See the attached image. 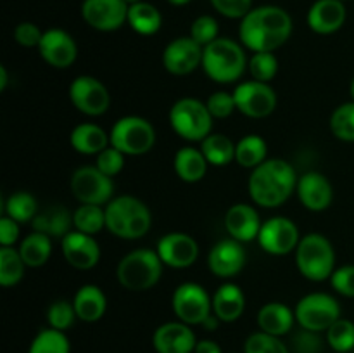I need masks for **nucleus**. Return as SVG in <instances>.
<instances>
[{
	"instance_id": "nucleus-53",
	"label": "nucleus",
	"mask_w": 354,
	"mask_h": 353,
	"mask_svg": "<svg viewBox=\"0 0 354 353\" xmlns=\"http://www.w3.org/2000/svg\"><path fill=\"white\" fill-rule=\"evenodd\" d=\"M220 322H221V320H220V318L216 317V315L211 314L209 317H207L206 320L203 322V327L206 329V331H216L218 325H220Z\"/></svg>"
},
{
	"instance_id": "nucleus-39",
	"label": "nucleus",
	"mask_w": 354,
	"mask_h": 353,
	"mask_svg": "<svg viewBox=\"0 0 354 353\" xmlns=\"http://www.w3.org/2000/svg\"><path fill=\"white\" fill-rule=\"evenodd\" d=\"M325 338L335 353H349L354 350V322L339 318L327 329Z\"/></svg>"
},
{
	"instance_id": "nucleus-5",
	"label": "nucleus",
	"mask_w": 354,
	"mask_h": 353,
	"mask_svg": "<svg viewBox=\"0 0 354 353\" xmlns=\"http://www.w3.org/2000/svg\"><path fill=\"white\" fill-rule=\"evenodd\" d=\"M162 260L152 249H133L118 263V282L128 291L142 293L159 282L162 275Z\"/></svg>"
},
{
	"instance_id": "nucleus-14",
	"label": "nucleus",
	"mask_w": 354,
	"mask_h": 353,
	"mask_svg": "<svg viewBox=\"0 0 354 353\" xmlns=\"http://www.w3.org/2000/svg\"><path fill=\"white\" fill-rule=\"evenodd\" d=\"M299 241V228L287 217H273L263 221L258 235V242L263 251L273 256L289 255L297 248Z\"/></svg>"
},
{
	"instance_id": "nucleus-56",
	"label": "nucleus",
	"mask_w": 354,
	"mask_h": 353,
	"mask_svg": "<svg viewBox=\"0 0 354 353\" xmlns=\"http://www.w3.org/2000/svg\"><path fill=\"white\" fill-rule=\"evenodd\" d=\"M124 2L128 3V6H133V3H138V2H144V0H124Z\"/></svg>"
},
{
	"instance_id": "nucleus-23",
	"label": "nucleus",
	"mask_w": 354,
	"mask_h": 353,
	"mask_svg": "<svg viewBox=\"0 0 354 353\" xmlns=\"http://www.w3.org/2000/svg\"><path fill=\"white\" fill-rule=\"evenodd\" d=\"M261 227V218L251 204H234L232 208H228L227 215H225V228L230 237L239 242H249L258 239Z\"/></svg>"
},
{
	"instance_id": "nucleus-58",
	"label": "nucleus",
	"mask_w": 354,
	"mask_h": 353,
	"mask_svg": "<svg viewBox=\"0 0 354 353\" xmlns=\"http://www.w3.org/2000/svg\"><path fill=\"white\" fill-rule=\"evenodd\" d=\"M341 2H346V0H341Z\"/></svg>"
},
{
	"instance_id": "nucleus-17",
	"label": "nucleus",
	"mask_w": 354,
	"mask_h": 353,
	"mask_svg": "<svg viewBox=\"0 0 354 353\" xmlns=\"http://www.w3.org/2000/svg\"><path fill=\"white\" fill-rule=\"evenodd\" d=\"M158 255L171 269H189L199 258V244L185 232H171L159 239Z\"/></svg>"
},
{
	"instance_id": "nucleus-45",
	"label": "nucleus",
	"mask_w": 354,
	"mask_h": 353,
	"mask_svg": "<svg viewBox=\"0 0 354 353\" xmlns=\"http://www.w3.org/2000/svg\"><path fill=\"white\" fill-rule=\"evenodd\" d=\"M207 109H209L211 116L216 118V120H223V118H228L237 106H235L234 93L223 92V90H218V92L211 93L209 99L206 102Z\"/></svg>"
},
{
	"instance_id": "nucleus-38",
	"label": "nucleus",
	"mask_w": 354,
	"mask_h": 353,
	"mask_svg": "<svg viewBox=\"0 0 354 353\" xmlns=\"http://www.w3.org/2000/svg\"><path fill=\"white\" fill-rule=\"evenodd\" d=\"M6 215L17 224L33 221L38 215V203L30 192H16L6 201Z\"/></svg>"
},
{
	"instance_id": "nucleus-44",
	"label": "nucleus",
	"mask_w": 354,
	"mask_h": 353,
	"mask_svg": "<svg viewBox=\"0 0 354 353\" xmlns=\"http://www.w3.org/2000/svg\"><path fill=\"white\" fill-rule=\"evenodd\" d=\"M218 33H220L218 21L214 19L213 16H207V14L197 17L192 23V26H190V37H192L197 44L203 45V47H206L211 42L220 38Z\"/></svg>"
},
{
	"instance_id": "nucleus-34",
	"label": "nucleus",
	"mask_w": 354,
	"mask_h": 353,
	"mask_svg": "<svg viewBox=\"0 0 354 353\" xmlns=\"http://www.w3.org/2000/svg\"><path fill=\"white\" fill-rule=\"evenodd\" d=\"M201 151L213 166H227L235 159V144L223 134H211L201 142Z\"/></svg>"
},
{
	"instance_id": "nucleus-26",
	"label": "nucleus",
	"mask_w": 354,
	"mask_h": 353,
	"mask_svg": "<svg viewBox=\"0 0 354 353\" xmlns=\"http://www.w3.org/2000/svg\"><path fill=\"white\" fill-rule=\"evenodd\" d=\"M245 310V296L244 291L237 284L227 282L216 289L213 294V314L221 322L239 320Z\"/></svg>"
},
{
	"instance_id": "nucleus-47",
	"label": "nucleus",
	"mask_w": 354,
	"mask_h": 353,
	"mask_svg": "<svg viewBox=\"0 0 354 353\" xmlns=\"http://www.w3.org/2000/svg\"><path fill=\"white\" fill-rule=\"evenodd\" d=\"M211 6L228 19H242L252 9V0H211Z\"/></svg>"
},
{
	"instance_id": "nucleus-59",
	"label": "nucleus",
	"mask_w": 354,
	"mask_h": 353,
	"mask_svg": "<svg viewBox=\"0 0 354 353\" xmlns=\"http://www.w3.org/2000/svg\"><path fill=\"white\" fill-rule=\"evenodd\" d=\"M334 353H335V352H334Z\"/></svg>"
},
{
	"instance_id": "nucleus-9",
	"label": "nucleus",
	"mask_w": 354,
	"mask_h": 353,
	"mask_svg": "<svg viewBox=\"0 0 354 353\" xmlns=\"http://www.w3.org/2000/svg\"><path fill=\"white\" fill-rule=\"evenodd\" d=\"M294 314L303 329L327 332V329L341 318V305L327 293H311L297 301Z\"/></svg>"
},
{
	"instance_id": "nucleus-42",
	"label": "nucleus",
	"mask_w": 354,
	"mask_h": 353,
	"mask_svg": "<svg viewBox=\"0 0 354 353\" xmlns=\"http://www.w3.org/2000/svg\"><path fill=\"white\" fill-rule=\"evenodd\" d=\"M244 353H290L286 343L279 336L258 331L249 336L244 343Z\"/></svg>"
},
{
	"instance_id": "nucleus-6",
	"label": "nucleus",
	"mask_w": 354,
	"mask_h": 353,
	"mask_svg": "<svg viewBox=\"0 0 354 353\" xmlns=\"http://www.w3.org/2000/svg\"><path fill=\"white\" fill-rule=\"evenodd\" d=\"M296 265L301 275L313 282L330 279L335 270V249L325 235L311 232L296 248Z\"/></svg>"
},
{
	"instance_id": "nucleus-21",
	"label": "nucleus",
	"mask_w": 354,
	"mask_h": 353,
	"mask_svg": "<svg viewBox=\"0 0 354 353\" xmlns=\"http://www.w3.org/2000/svg\"><path fill=\"white\" fill-rule=\"evenodd\" d=\"M197 338L192 325L183 322H166L152 336V346L158 353H194Z\"/></svg>"
},
{
	"instance_id": "nucleus-29",
	"label": "nucleus",
	"mask_w": 354,
	"mask_h": 353,
	"mask_svg": "<svg viewBox=\"0 0 354 353\" xmlns=\"http://www.w3.org/2000/svg\"><path fill=\"white\" fill-rule=\"evenodd\" d=\"M69 142H71L73 149L80 154L97 156L104 149L109 147L111 137L99 125L82 123L73 128L71 135H69Z\"/></svg>"
},
{
	"instance_id": "nucleus-8",
	"label": "nucleus",
	"mask_w": 354,
	"mask_h": 353,
	"mask_svg": "<svg viewBox=\"0 0 354 353\" xmlns=\"http://www.w3.org/2000/svg\"><path fill=\"white\" fill-rule=\"evenodd\" d=\"M111 145L124 156L147 154L156 144V130L142 116H123L111 128Z\"/></svg>"
},
{
	"instance_id": "nucleus-52",
	"label": "nucleus",
	"mask_w": 354,
	"mask_h": 353,
	"mask_svg": "<svg viewBox=\"0 0 354 353\" xmlns=\"http://www.w3.org/2000/svg\"><path fill=\"white\" fill-rule=\"evenodd\" d=\"M194 353H223V352H221V346L218 345L216 341H213V339H201V341H197Z\"/></svg>"
},
{
	"instance_id": "nucleus-4",
	"label": "nucleus",
	"mask_w": 354,
	"mask_h": 353,
	"mask_svg": "<svg viewBox=\"0 0 354 353\" xmlns=\"http://www.w3.org/2000/svg\"><path fill=\"white\" fill-rule=\"evenodd\" d=\"M248 68L245 52L237 42L230 38H216L204 47L203 69L213 82H237Z\"/></svg>"
},
{
	"instance_id": "nucleus-16",
	"label": "nucleus",
	"mask_w": 354,
	"mask_h": 353,
	"mask_svg": "<svg viewBox=\"0 0 354 353\" xmlns=\"http://www.w3.org/2000/svg\"><path fill=\"white\" fill-rule=\"evenodd\" d=\"M124 0H83L82 17L97 31H116L128 21Z\"/></svg>"
},
{
	"instance_id": "nucleus-24",
	"label": "nucleus",
	"mask_w": 354,
	"mask_h": 353,
	"mask_svg": "<svg viewBox=\"0 0 354 353\" xmlns=\"http://www.w3.org/2000/svg\"><path fill=\"white\" fill-rule=\"evenodd\" d=\"M346 16L341 0H317L308 10V26L318 35H332L344 26Z\"/></svg>"
},
{
	"instance_id": "nucleus-19",
	"label": "nucleus",
	"mask_w": 354,
	"mask_h": 353,
	"mask_svg": "<svg viewBox=\"0 0 354 353\" xmlns=\"http://www.w3.org/2000/svg\"><path fill=\"white\" fill-rule=\"evenodd\" d=\"M245 262H248V255H245L244 246L232 237L218 241L207 256L209 270L221 279H232L239 275L244 270Z\"/></svg>"
},
{
	"instance_id": "nucleus-12",
	"label": "nucleus",
	"mask_w": 354,
	"mask_h": 353,
	"mask_svg": "<svg viewBox=\"0 0 354 353\" xmlns=\"http://www.w3.org/2000/svg\"><path fill=\"white\" fill-rule=\"evenodd\" d=\"M235 106L244 116L261 120L270 116L277 107V93L268 83L249 80L239 83L234 90Z\"/></svg>"
},
{
	"instance_id": "nucleus-20",
	"label": "nucleus",
	"mask_w": 354,
	"mask_h": 353,
	"mask_svg": "<svg viewBox=\"0 0 354 353\" xmlns=\"http://www.w3.org/2000/svg\"><path fill=\"white\" fill-rule=\"evenodd\" d=\"M62 256L66 262L78 270H90L100 262V246L93 235L71 230L61 242Z\"/></svg>"
},
{
	"instance_id": "nucleus-37",
	"label": "nucleus",
	"mask_w": 354,
	"mask_h": 353,
	"mask_svg": "<svg viewBox=\"0 0 354 353\" xmlns=\"http://www.w3.org/2000/svg\"><path fill=\"white\" fill-rule=\"evenodd\" d=\"M28 353H71V345L64 331L48 327L35 336Z\"/></svg>"
},
{
	"instance_id": "nucleus-48",
	"label": "nucleus",
	"mask_w": 354,
	"mask_h": 353,
	"mask_svg": "<svg viewBox=\"0 0 354 353\" xmlns=\"http://www.w3.org/2000/svg\"><path fill=\"white\" fill-rule=\"evenodd\" d=\"M330 284L342 296L354 298V265L335 269L330 277Z\"/></svg>"
},
{
	"instance_id": "nucleus-50",
	"label": "nucleus",
	"mask_w": 354,
	"mask_h": 353,
	"mask_svg": "<svg viewBox=\"0 0 354 353\" xmlns=\"http://www.w3.org/2000/svg\"><path fill=\"white\" fill-rule=\"evenodd\" d=\"M320 332L308 331L303 329L299 334L294 338V352L296 353H322L324 350V341H322Z\"/></svg>"
},
{
	"instance_id": "nucleus-43",
	"label": "nucleus",
	"mask_w": 354,
	"mask_h": 353,
	"mask_svg": "<svg viewBox=\"0 0 354 353\" xmlns=\"http://www.w3.org/2000/svg\"><path fill=\"white\" fill-rule=\"evenodd\" d=\"M76 310L73 301L68 300H57L48 307L47 310V320L48 325L52 329H57V331H68L73 324H75Z\"/></svg>"
},
{
	"instance_id": "nucleus-15",
	"label": "nucleus",
	"mask_w": 354,
	"mask_h": 353,
	"mask_svg": "<svg viewBox=\"0 0 354 353\" xmlns=\"http://www.w3.org/2000/svg\"><path fill=\"white\" fill-rule=\"evenodd\" d=\"M204 47L192 37H178L162 51V66L175 76H185L203 66Z\"/></svg>"
},
{
	"instance_id": "nucleus-11",
	"label": "nucleus",
	"mask_w": 354,
	"mask_h": 353,
	"mask_svg": "<svg viewBox=\"0 0 354 353\" xmlns=\"http://www.w3.org/2000/svg\"><path fill=\"white\" fill-rule=\"evenodd\" d=\"M73 196L82 204H107L113 199L114 182L97 166H82L71 176Z\"/></svg>"
},
{
	"instance_id": "nucleus-41",
	"label": "nucleus",
	"mask_w": 354,
	"mask_h": 353,
	"mask_svg": "<svg viewBox=\"0 0 354 353\" xmlns=\"http://www.w3.org/2000/svg\"><path fill=\"white\" fill-rule=\"evenodd\" d=\"M249 73L252 80L258 82H272L279 73V59L273 52H254L249 59Z\"/></svg>"
},
{
	"instance_id": "nucleus-51",
	"label": "nucleus",
	"mask_w": 354,
	"mask_h": 353,
	"mask_svg": "<svg viewBox=\"0 0 354 353\" xmlns=\"http://www.w3.org/2000/svg\"><path fill=\"white\" fill-rule=\"evenodd\" d=\"M17 239H19V224L6 215L0 220V244L12 246Z\"/></svg>"
},
{
	"instance_id": "nucleus-1",
	"label": "nucleus",
	"mask_w": 354,
	"mask_h": 353,
	"mask_svg": "<svg viewBox=\"0 0 354 353\" xmlns=\"http://www.w3.org/2000/svg\"><path fill=\"white\" fill-rule=\"evenodd\" d=\"M292 35V17L279 6L252 7L241 19L239 37L252 52H273Z\"/></svg>"
},
{
	"instance_id": "nucleus-7",
	"label": "nucleus",
	"mask_w": 354,
	"mask_h": 353,
	"mask_svg": "<svg viewBox=\"0 0 354 353\" xmlns=\"http://www.w3.org/2000/svg\"><path fill=\"white\" fill-rule=\"evenodd\" d=\"M213 120L206 102L194 97L178 99L169 109V123L176 135L189 142H203L213 130Z\"/></svg>"
},
{
	"instance_id": "nucleus-13",
	"label": "nucleus",
	"mask_w": 354,
	"mask_h": 353,
	"mask_svg": "<svg viewBox=\"0 0 354 353\" xmlns=\"http://www.w3.org/2000/svg\"><path fill=\"white\" fill-rule=\"evenodd\" d=\"M69 99L80 113L86 116H100L111 106V93L107 87L95 76H76L69 85Z\"/></svg>"
},
{
	"instance_id": "nucleus-40",
	"label": "nucleus",
	"mask_w": 354,
	"mask_h": 353,
	"mask_svg": "<svg viewBox=\"0 0 354 353\" xmlns=\"http://www.w3.org/2000/svg\"><path fill=\"white\" fill-rule=\"evenodd\" d=\"M330 130L339 141L354 142V100L335 107L330 116Z\"/></svg>"
},
{
	"instance_id": "nucleus-49",
	"label": "nucleus",
	"mask_w": 354,
	"mask_h": 353,
	"mask_svg": "<svg viewBox=\"0 0 354 353\" xmlns=\"http://www.w3.org/2000/svg\"><path fill=\"white\" fill-rule=\"evenodd\" d=\"M41 37H44V31H41L35 23H30V21L19 23L14 28V40L19 45H23V47L38 48Z\"/></svg>"
},
{
	"instance_id": "nucleus-55",
	"label": "nucleus",
	"mask_w": 354,
	"mask_h": 353,
	"mask_svg": "<svg viewBox=\"0 0 354 353\" xmlns=\"http://www.w3.org/2000/svg\"><path fill=\"white\" fill-rule=\"evenodd\" d=\"M168 2L175 7H182V6H187V3H190L192 0H168Z\"/></svg>"
},
{
	"instance_id": "nucleus-31",
	"label": "nucleus",
	"mask_w": 354,
	"mask_h": 353,
	"mask_svg": "<svg viewBox=\"0 0 354 353\" xmlns=\"http://www.w3.org/2000/svg\"><path fill=\"white\" fill-rule=\"evenodd\" d=\"M128 24L131 30L144 37H151L161 30L162 16L156 6L149 2H138L128 7Z\"/></svg>"
},
{
	"instance_id": "nucleus-25",
	"label": "nucleus",
	"mask_w": 354,
	"mask_h": 353,
	"mask_svg": "<svg viewBox=\"0 0 354 353\" xmlns=\"http://www.w3.org/2000/svg\"><path fill=\"white\" fill-rule=\"evenodd\" d=\"M294 322H297L294 310L280 301H270L258 311V327L266 334L282 338L292 331Z\"/></svg>"
},
{
	"instance_id": "nucleus-32",
	"label": "nucleus",
	"mask_w": 354,
	"mask_h": 353,
	"mask_svg": "<svg viewBox=\"0 0 354 353\" xmlns=\"http://www.w3.org/2000/svg\"><path fill=\"white\" fill-rule=\"evenodd\" d=\"M19 253L23 256L26 266L38 269L45 265L52 255V237L41 232H31L21 241Z\"/></svg>"
},
{
	"instance_id": "nucleus-30",
	"label": "nucleus",
	"mask_w": 354,
	"mask_h": 353,
	"mask_svg": "<svg viewBox=\"0 0 354 353\" xmlns=\"http://www.w3.org/2000/svg\"><path fill=\"white\" fill-rule=\"evenodd\" d=\"M207 159L204 156V152L201 149L185 147L178 149L173 159V166H175V173L178 175L180 180L187 183H196L199 180L204 179L207 172Z\"/></svg>"
},
{
	"instance_id": "nucleus-46",
	"label": "nucleus",
	"mask_w": 354,
	"mask_h": 353,
	"mask_svg": "<svg viewBox=\"0 0 354 353\" xmlns=\"http://www.w3.org/2000/svg\"><path fill=\"white\" fill-rule=\"evenodd\" d=\"M95 166L100 170V172L106 173L107 176L113 179L114 175H118V173L123 170L124 154L121 151H118L116 147H113V145H109V147H106L102 152L97 154Z\"/></svg>"
},
{
	"instance_id": "nucleus-22",
	"label": "nucleus",
	"mask_w": 354,
	"mask_h": 353,
	"mask_svg": "<svg viewBox=\"0 0 354 353\" xmlns=\"http://www.w3.org/2000/svg\"><path fill=\"white\" fill-rule=\"evenodd\" d=\"M296 192L301 204L310 211H324L334 201V187L330 180L318 172H308L297 180Z\"/></svg>"
},
{
	"instance_id": "nucleus-27",
	"label": "nucleus",
	"mask_w": 354,
	"mask_h": 353,
	"mask_svg": "<svg viewBox=\"0 0 354 353\" xmlns=\"http://www.w3.org/2000/svg\"><path fill=\"white\" fill-rule=\"evenodd\" d=\"M31 227L35 232H41L52 239H62L71 232V227L75 225H73V215L69 213L68 208L61 204H52L44 211H38L35 220L31 221Z\"/></svg>"
},
{
	"instance_id": "nucleus-36",
	"label": "nucleus",
	"mask_w": 354,
	"mask_h": 353,
	"mask_svg": "<svg viewBox=\"0 0 354 353\" xmlns=\"http://www.w3.org/2000/svg\"><path fill=\"white\" fill-rule=\"evenodd\" d=\"M73 225L83 234H99L106 227V208L99 204H80L73 213Z\"/></svg>"
},
{
	"instance_id": "nucleus-54",
	"label": "nucleus",
	"mask_w": 354,
	"mask_h": 353,
	"mask_svg": "<svg viewBox=\"0 0 354 353\" xmlns=\"http://www.w3.org/2000/svg\"><path fill=\"white\" fill-rule=\"evenodd\" d=\"M7 83H9V75H7L6 66H0V90H6Z\"/></svg>"
},
{
	"instance_id": "nucleus-33",
	"label": "nucleus",
	"mask_w": 354,
	"mask_h": 353,
	"mask_svg": "<svg viewBox=\"0 0 354 353\" xmlns=\"http://www.w3.org/2000/svg\"><path fill=\"white\" fill-rule=\"evenodd\" d=\"M266 152H268V147H266L265 138L254 134L245 135L235 144V161L242 168L254 170L266 161Z\"/></svg>"
},
{
	"instance_id": "nucleus-2",
	"label": "nucleus",
	"mask_w": 354,
	"mask_h": 353,
	"mask_svg": "<svg viewBox=\"0 0 354 353\" xmlns=\"http://www.w3.org/2000/svg\"><path fill=\"white\" fill-rule=\"evenodd\" d=\"M297 180L296 170L289 161L266 159L249 176V196L261 208H279L292 196Z\"/></svg>"
},
{
	"instance_id": "nucleus-28",
	"label": "nucleus",
	"mask_w": 354,
	"mask_h": 353,
	"mask_svg": "<svg viewBox=\"0 0 354 353\" xmlns=\"http://www.w3.org/2000/svg\"><path fill=\"white\" fill-rule=\"evenodd\" d=\"M76 317L83 322H97L104 317L107 310V298L104 291L95 284H85L76 291L73 298Z\"/></svg>"
},
{
	"instance_id": "nucleus-10",
	"label": "nucleus",
	"mask_w": 354,
	"mask_h": 353,
	"mask_svg": "<svg viewBox=\"0 0 354 353\" xmlns=\"http://www.w3.org/2000/svg\"><path fill=\"white\" fill-rule=\"evenodd\" d=\"M173 314L180 322L189 325H203L213 314V298L197 282H183L171 298Z\"/></svg>"
},
{
	"instance_id": "nucleus-18",
	"label": "nucleus",
	"mask_w": 354,
	"mask_h": 353,
	"mask_svg": "<svg viewBox=\"0 0 354 353\" xmlns=\"http://www.w3.org/2000/svg\"><path fill=\"white\" fill-rule=\"evenodd\" d=\"M38 52H40V57L52 68L66 69L76 61L78 47H76L75 38L68 31L61 28H50L44 31Z\"/></svg>"
},
{
	"instance_id": "nucleus-35",
	"label": "nucleus",
	"mask_w": 354,
	"mask_h": 353,
	"mask_svg": "<svg viewBox=\"0 0 354 353\" xmlns=\"http://www.w3.org/2000/svg\"><path fill=\"white\" fill-rule=\"evenodd\" d=\"M24 269H26V263H24L19 249L12 248V246L0 248V284L3 287L16 286L23 279Z\"/></svg>"
},
{
	"instance_id": "nucleus-3",
	"label": "nucleus",
	"mask_w": 354,
	"mask_h": 353,
	"mask_svg": "<svg viewBox=\"0 0 354 353\" xmlns=\"http://www.w3.org/2000/svg\"><path fill=\"white\" fill-rule=\"evenodd\" d=\"M151 225V210L138 197L120 196L106 204V228L116 237L135 241L144 237Z\"/></svg>"
},
{
	"instance_id": "nucleus-57",
	"label": "nucleus",
	"mask_w": 354,
	"mask_h": 353,
	"mask_svg": "<svg viewBox=\"0 0 354 353\" xmlns=\"http://www.w3.org/2000/svg\"><path fill=\"white\" fill-rule=\"evenodd\" d=\"M351 97H353V100H354V78H353V82H351Z\"/></svg>"
}]
</instances>
